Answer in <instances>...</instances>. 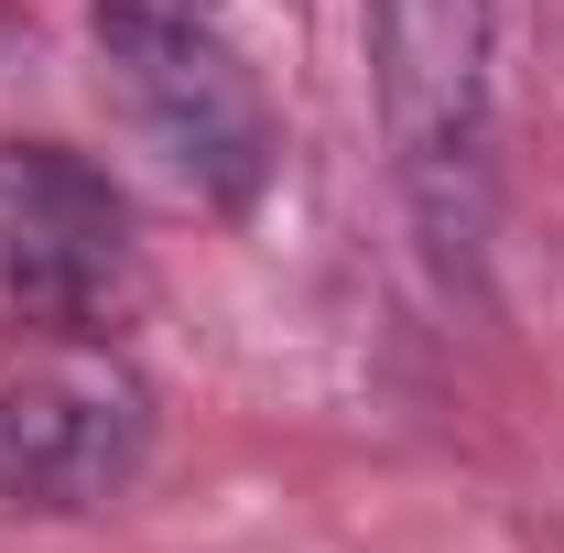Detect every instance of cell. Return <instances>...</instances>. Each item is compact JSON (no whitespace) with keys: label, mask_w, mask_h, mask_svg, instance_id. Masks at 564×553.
Here are the masks:
<instances>
[{"label":"cell","mask_w":564,"mask_h":553,"mask_svg":"<svg viewBox=\"0 0 564 553\" xmlns=\"http://www.w3.org/2000/svg\"><path fill=\"white\" fill-rule=\"evenodd\" d=\"M369 87L391 185L445 293H489L499 228V109H489V0H369Z\"/></svg>","instance_id":"obj_1"},{"label":"cell","mask_w":564,"mask_h":553,"mask_svg":"<svg viewBox=\"0 0 564 553\" xmlns=\"http://www.w3.org/2000/svg\"><path fill=\"white\" fill-rule=\"evenodd\" d=\"M152 456V402L120 369L0 380V510H98Z\"/></svg>","instance_id":"obj_3"},{"label":"cell","mask_w":564,"mask_h":553,"mask_svg":"<svg viewBox=\"0 0 564 553\" xmlns=\"http://www.w3.org/2000/svg\"><path fill=\"white\" fill-rule=\"evenodd\" d=\"M98 55L141 141L207 207H250L272 185V109H261V76L239 66L217 0H98Z\"/></svg>","instance_id":"obj_2"},{"label":"cell","mask_w":564,"mask_h":553,"mask_svg":"<svg viewBox=\"0 0 564 553\" xmlns=\"http://www.w3.org/2000/svg\"><path fill=\"white\" fill-rule=\"evenodd\" d=\"M0 272H11L22 304H44V315L87 326V315L109 304V282L131 272L120 196H109L87 163H66V152L11 163V174H0Z\"/></svg>","instance_id":"obj_4"}]
</instances>
